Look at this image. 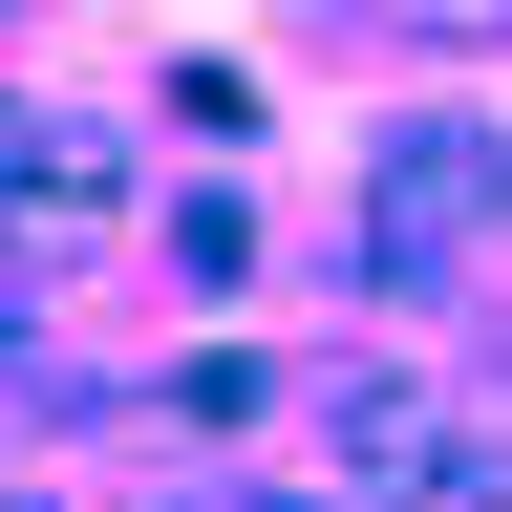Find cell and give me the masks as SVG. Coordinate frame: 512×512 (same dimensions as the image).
Wrapping results in <instances>:
<instances>
[{"instance_id": "1", "label": "cell", "mask_w": 512, "mask_h": 512, "mask_svg": "<svg viewBox=\"0 0 512 512\" xmlns=\"http://www.w3.org/2000/svg\"><path fill=\"white\" fill-rule=\"evenodd\" d=\"M320 448H342L363 491H470V470H491L470 406H448L427 363H320Z\"/></svg>"}]
</instances>
